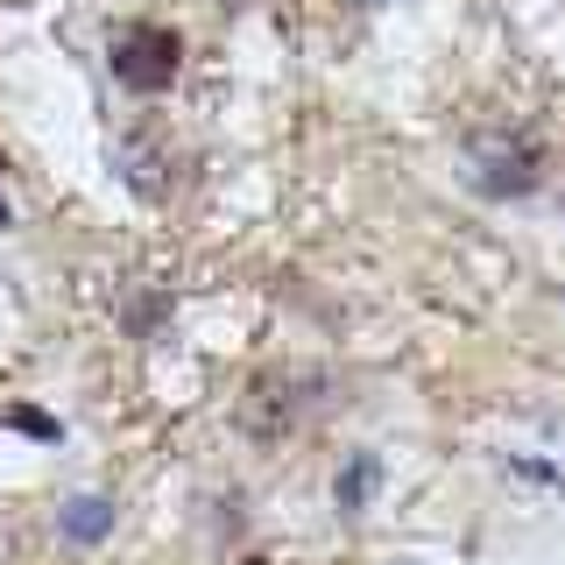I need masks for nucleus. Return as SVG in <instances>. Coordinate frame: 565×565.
Wrapping results in <instances>:
<instances>
[{"mask_svg":"<svg viewBox=\"0 0 565 565\" xmlns=\"http://www.w3.org/2000/svg\"><path fill=\"white\" fill-rule=\"evenodd\" d=\"M106 64H114V78L128 85V93L156 99L177 85V71H184V35L163 29V22H120L114 43H106Z\"/></svg>","mask_w":565,"mask_h":565,"instance_id":"obj_1","label":"nucleus"},{"mask_svg":"<svg viewBox=\"0 0 565 565\" xmlns=\"http://www.w3.org/2000/svg\"><path fill=\"white\" fill-rule=\"evenodd\" d=\"M473 163H481V191H488V199H523V191H537V177H544V141L537 135H509V149L481 141Z\"/></svg>","mask_w":565,"mask_h":565,"instance_id":"obj_2","label":"nucleus"},{"mask_svg":"<svg viewBox=\"0 0 565 565\" xmlns=\"http://www.w3.org/2000/svg\"><path fill=\"white\" fill-rule=\"evenodd\" d=\"M367 488H375V459H353L347 481H340V509H361V502H367Z\"/></svg>","mask_w":565,"mask_h":565,"instance_id":"obj_3","label":"nucleus"},{"mask_svg":"<svg viewBox=\"0 0 565 565\" xmlns=\"http://www.w3.org/2000/svg\"><path fill=\"white\" fill-rule=\"evenodd\" d=\"M0 424H22V431H35V438H57V424H50L43 411H8Z\"/></svg>","mask_w":565,"mask_h":565,"instance_id":"obj_4","label":"nucleus"},{"mask_svg":"<svg viewBox=\"0 0 565 565\" xmlns=\"http://www.w3.org/2000/svg\"><path fill=\"white\" fill-rule=\"evenodd\" d=\"M99 523H106V502H78V516H71V530H78V537H93Z\"/></svg>","mask_w":565,"mask_h":565,"instance_id":"obj_5","label":"nucleus"},{"mask_svg":"<svg viewBox=\"0 0 565 565\" xmlns=\"http://www.w3.org/2000/svg\"><path fill=\"white\" fill-rule=\"evenodd\" d=\"M0 226H8V205H0Z\"/></svg>","mask_w":565,"mask_h":565,"instance_id":"obj_6","label":"nucleus"},{"mask_svg":"<svg viewBox=\"0 0 565 565\" xmlns=\"http://www.w3.org/2000/svg\"><path fill=\"white\" fill-rule=\"evenodd\" d=\"M0 170H8V156H0Z\"/></svg>","mask_w":565,"mask_h":565,"instance_id":"obj_7","label":"nucleus"}]
</instances>
